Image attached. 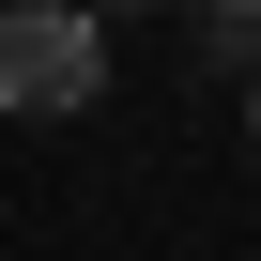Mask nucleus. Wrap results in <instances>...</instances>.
I'll use <instances>...</instances> for the list:
<instances>
[{
    "label": "nucleus",
    "instance_id": "f03ea898",
    "mask_svg": "<svg viewBox=\"0 0 261 261\" xmlns=\"http://www.w3.org/2000/svg\"><path fill=\"white\" fill-rule=\"evenodd\" d=\"M200 46H215V62H246V77H261V0H230V16H200Z\"/></svg>",
    "mask_w": 261,
    "mask_h": 261
},
{
    "label": "nucleus",
    "instance_id": "f257e3e1",
    "mask_svg": "<svg viewBox=\"0 0 261 261\" xmlns=\"http://www.w3.org/2000/svg\"><path fill=\"white\" fill-rule=\"evenodd\" d=\"M108 92V31L77 0H0V108L16 123H77Z\"/></svg>",
    "mask_w": 261,
    "mask_h": 261
},
{
    "label": "nucleus",
    "instance_id": "7ed1b4c3",
    "mask_svg": "<svg viewBox=\"0 0 261 261\" xmlns=\"http://www.w3.org/2000/svg\"><path fill=\"white\" fill-rule=\"evenodd\" d=\"M246 139H261V92H246Z\"/></svg>",
    "mask_w": 261,
    "mask_h": 261
}]
</instances>
